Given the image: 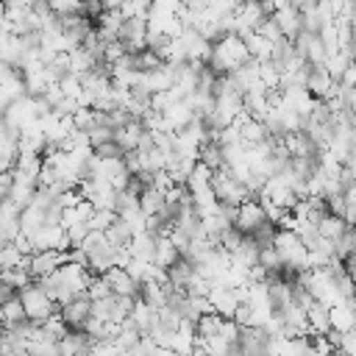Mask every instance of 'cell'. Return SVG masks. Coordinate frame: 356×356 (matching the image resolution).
I'll return each instance as SVG.
<instances>
[{
    "label": "cell",
    "mask_w": 356,
    "mask_h": 356,
    "mask_svg": "<svg viewBox=\"0 0 356 356\" xmlns=\"http://www.w3.org/2000/svg\"><path fill=\"white\" fill-rule=\"evenodd\" d=\"M245 61H250V53H248V44L245 39L236 33V31H228L222 33L220 39L211 42V58H209V67L220 75L225 72H234L236 67H242Z\"/></svg>",
    "instance_id": "1"
},
{
    "label": "cell",
    "mask_w": 356,
    "mask_h": 356,
    "mask_svg": "<svg viewBox=\"0 0 356 356\" xmlns=\"http://www.w3.org/2000/svg\"><path fill=\"white\" fill-rule=\"evenodd\" d=\"M273 245L275 250L281 253L284 259V275L292 281L295 273L300 270H309V248L303 245V239L298 236V231H286V228H278L275 236H273Z\"/></svg>",
    "instance_id": "2"
},
{
    "label": "cell",
    "mask_w": 356,
    "mask_h": 356,
    "mask_svg": "<svg viewBox=\"0 0 356 356\" xmlns=\"http://www.w3.org/2000/svg\"><path fill=\"white\" fill-rule=\"evenodd\" d=\"M19 300H22V306H25L28 320H33V323H44L50 314L58 312V303L50 298V292L44 289L42 281H39V284L31 281L28 286H22V289H19Z\"/></svg>",
    "instance_id": "3"
},
{
    "label": "cell",
    "mask_w": 356,
    "mask_h": 356,
    "mask_svg": "<svg viewBox=\"0 0 356 356\" xmlns=\"http://www.w3.org/2000/svg\"><path fill=\"white\" fill-rule=\"evenodd\" d=\"M211 189L217 195L220 203H228V206H239L242 200L253 197L250 189L245 186V181H239L228 167H217L211 172Z\"/></svg>",
    "instance_id": "4"
},
{
    "label": "cell",
    "mask_w": 356,
    "mask_h": 356,
    "mask_svg": "<svg viewBox=\"0 0 356 356\" xmlns=\"http://www.w3.org/2000/svg\"><path fill=\"white\" fill-rule=\"evenodd\" d=\"M78 192L95 206V209H114L117 206V189L106 178H81Z\"/></svg>",
    "instance_id": "5"
},
{
    "label": "cell",
    "mask_w": 356,
    "mask_h": 356,
    "mask_svg": "<svg viewBox=\"0 0 356 356\" xmlns=\"http://www.w3.org/2000/svg\"><path fill=\"white\" fill-rule=\"evenodd\" d=\"M267 222V211L261 206L259 197H248L236 206V217H234V225L242 231V234H253L256 228H261Z\"/></svg>",
    "instance_id": "6"
},
{
    "label": "cell",
    "mask_w": 356,
    "mask_h": 356,
    "mask_svg": "<svg viewBox=\"0 0 356 356\" xmlns=\"http://www.w3.org/2000/svg\"><path fill=\"white\" fill-rule=\"evenodd\" d=\"M67 259H70V250H56V248L33 250V253H31V264H28V270H31V275L39 281V278L50 275L56 267H61Z\"/></svg>",
    "instance_id": "7"
},
{
    "label": "cell",
    "mask_w": 356,
    "mask_h": 356,
    "mask_svg": "<svg viewBox=\"0 0 356 356\" xmlns=\"http://www.w3.org/2000/svg\"><path fill=\"white\" fill-rule=\"evenodd\" d=\"M295 47H298V53H300L312 67H323V64L328 61V50H325V44H323L320 33L300 31V33L295 36Z\"/></svg>",
    "instance_id": "8"
},
{
    "label": "cell",
    "mask_w": 356,
    "mask_h": 356,
    "mask_svg": "<svg viewBox=\"0 0 356 356\" xmlns=\"http://www.w3.org/2000/svg\"><path fill=\"white\" fill-rule=\"evenodd\" d=\"M306 89L317 97V100H328L339 92V81L331 75V70L323 64V67H312L309 70V78H306Z\"/></svg>",
    "instance_id": "9"
},
{
    "label": "cell",
    "mask_w": 356,
    "mask_h": 356,
    "mask_svg": "<svg viewBox=\"0 0 356 356\" xmlns=\"http://www.w3.org/2000/svg\"><path fill=\"white\" fill-rule=\"evenodd\" d=\"M264 17H267V11H264L261 0H239V6L234 11V31L242 36V33L253 31Z\"/></svg>",
    "instance_id": "10"
},
{
    "label": "cell",
    "mask_w": 356,
    "mask_h": 356,
    "mask_svg": "<svg viewBox=\"0 0 356 356\" xmlns=\"http://www.w3.org/2000/svg\"><path fill=\"white\" fill-rule=\"evenodd\" d=\"M206 298H209L211 309H214L217 314H222V317H234L236 306L242 303V300H239V295H236V289H234V286H228V284H211Z\"/></svg>",
    "instance_id": "11"
},
{
    "label": "cell",
    "mask_w": 356,
    "mask_h": 356,
    "mask_svg": "<svg viewBox=\"0 0 356 356\" xmlns=\"http://www.w3.org/2000/svg\"><path fill=\"white\" fill-rule=\"evenodd\" d=\"M117 39H122L128 53H139L147 44V19H122Z\"/></svg>",
    "instance_id": "12"
},
{
    "label": "cell",
    "mask_w": 356,
    "mask_h": 356,
    "mask_svg": "<svg viewBox=\"0 0 356 356\" xmlns=\"http://www.w3.org/2000/svg\"><path fill=\"white\" fill-rule=\"evenodd\" d=\"M161 117H164V131L175 134V131H181V128H186L197 114H195V108L189 106V100H186V97H181V100L170 103V106L161 111Z\"/></svg>",
    "instance_id": "13"
},
{
    "label": "cell",
    "mask_w": 356,
    "mask_h": 356,
    "mask_svg": "<svg viewBox=\"0 0 356 356\" xmlns=\"http://www.w3.org/2000/svg\"><path fill=\"white\" fill-rule=\"evenodd\" d=\"M281 100L289 108H295L300 117H312V111L317 106V97L306 86H281Z\"/></svg>",
    "instance_id": "14"
},
{
    "label": "cell",
    "mask_w": 356,
    "mask_h": 356,
    "mask_svg": "<svg viewBox=\"0 0 356 356\" xmlns=\"http://www.w3.org/2000/svg\"><path fill=\"white\" fill-rule=\"evenodd\" d=\"M36 192H39V178H31V175H25V172L14 170V181H11L8 200H11L14 206L25 209V206L33 200V195H36Z\"/></svg>",
    "instance_id": "15"
},
{
    "label": "cell",
    "mask_w": 356,
    "mask_h": 356,
    "mask_svg": "<svg viewBox=\"0 0 356 356\" xmlns=\"http://www.w3.org/2000/svg\"><path fill=\"white\" fill-rule=\"evenodd\" d=\"M270 334L261 325H242L236 339V353H267Z\"/></svg>",
    "instance_id": "16"
},
{
    "label": "cell",
    "mask_w": 356,
    "mask_h": 356,
    "mask_svg": "<svg viewBox=\"0 0 356 356\" xmlns=\"http://www.w3.org/2000/svg\"><path fill=\"white\" fill-rule=\"evenodd\" d=\"M58 314L70 323V328H81L86 323V317L92 314V298L89 295H75L72 300L58 306Z\"/></svg>",
    "instance_id": "17"
},
{
    "label": "cell",
    "mask_w": 356,
    "mask_h": 356,
    "mask_svg": "<svg viewBox=\"0 0 356 356\" xmlns=\"http://www.w3.org/2000/svg\"><path fill=\"white\" fill-rule=\"evenodd\" d=\"M273 19H275V25L281 28V33L286 36V39H295L300 31H303V19H300V8L298 6H292V3H286V6H281V8H275L273 14H270Z\"/></svg>",
    "instance_id": "18"
},
{
    "label": "cell",
    "mask_w": 356,
    "mask_h": 356,
    "mask_svg": "<svg viewBox=\"0 0 356 356\" xmlns=\"http://www.w3.org/2000/svg\"><path fill=\"white\" fill-rule=\"evenodd\" d=\"M106 275V281H108V286H111V292L114 295H134V298H139V281L122 267V264H114L108 273H103Z\"/></svg>",
    "instance_id": "19"
},
{
    "label": "cell",
    "mask_w": 356,
    "mask_h": 356,
    "mask_svg": "<svg viewBox=\"0 0 356 356\" xmlns=\"http://www.w3.org/2000/svg\"><path fill=\"white\" fill-rule=\"evenodd\" d=\"M145 131H147V128L142 125V120L131 117L125 125L114 128V142L120 145V150H122V153H128V150H136V147H139V139H142V134H145Z\"/></svg>",
    "instance_id": "20"
},
{
    "label": "cell",
    "mask_w": 356,
    "mask_h": 356,
    "mask_svg": "<svg viewBox=\"0 0 356 356\" xmlns=\"http://www.w3.org/2000/svg\"><path fill=\"white\" fill-rule=\"evenodd\" d=\"M178 259H181V250H178V245L170 239V234H156V253H153V264H156V267H161V270H167V267H172Z\"/></svg>",
    "instance_id": "21"
},
{
    "label": "cell",
    "mask_w": 356,
    "mask_h": 356,
    "mask_svg": "<svg viewBox=\"0 0 356 356\" xmlns=\"http://www.w3.org/2000/svg\"><path fill=\"white\" fill-rule=\"evenodd\" d=\"M170 281H142L139 284V298L145 303H150L153 309H161L167 306V298H170Z\"/></svg>",
    "instance_id": "22"
},
{
    "label": "cell",
    "mask_w": 356,
    "mask_h": 356,
    "mask_svg": "<svg viewBox=\"0 0 356 356\" xmlns=\"http://www.w3.org/2000/svg\"><path fill=\"white\" fill-rule=\"evenodd\" d=\"M211 172H214V170L197 159V164L189 170L186 181H184L186 192H189V195H200V192H209V189H211Z\"/></svg>",
    "instance_id": "23"
},
{
    "label": "cell",
    "mask_w": 356,
    "mask_h": 356,
    "mask_svg": "<svg viewBox=\"0 0 356 356\" xmlns=\"http://www.w3.org/2000/svg\"><path fill=\"white\" fill-rule=\"evenodd\" d=\"M89 345H92V337L83 331V328H70L61 339H58V353H89Z\"/></svg>",
    "instance_id": "24"
},
{
    "label": "cell",
    "mask_w": 356,
    "mask_h": 356,
    "mask_svg": "<svg viewBox=\"0 0 356 356\" xmlns=\"http://www.w3.org/2000/svg\"><path fill=\"white\" fill-rule=\"evenodd\" d=\"M128 250H131V256H136V259L153 261V253H156V234H153L150 228L136 231V234L131 236V242H128Z\"/></svg>",
    "instance_id": "25"
},
{
    "label": "cell",
    "mask_w": 356,
    "mask_h": 356,
    "mask_svg": "<svg viewBox=\"0 0 356 356\" xmlns=\"http://www.w3.org/2000/svg\"><path fill=\"white\" fill-rule=\"evenodd\" d=\"M100 64H103V61H100L89 47H83V44H78L75 50H70V70L78 72V75H86V72L97 70Z\"/></svg>",
    "instance_id": "26"
},
{
    "label": "cell",
    "mask_w": 356,
    "mask_h": 356,
    "mask_svg": "<svg viewBox=\"0 0 356 356\" xmlns=\"http://www.w3.org/2000/svg\"><path fill=\"white\" fill-rule=\"evenodd\" d=\"M350 231V222L345 220V217H339V214H331V211H325L323 217H320V222H317V234L320 236H325V239H339L342 234H348Z\"/></svg>",
    "instance_id": "27"
},
{
    "label": "cell",
    "mask_w": 356,
    "mask_h": 356,
    "mask_svg": "<svg viewBox=\"0 0 356 356\" xmlns=\"http://www.w3.org/2000/svg\"><path fill=\"white\" fill-rule=\"evenodd\" d=\"M22 95H28V89H25V78H22V72L17 70L14 75H8L6 81H0V108H6V106H11L17 97H22Z\"/></svg>",
    "instance_id": "28"
},
{
    "label": "cell",
    "mask_w": 356,
    "mask_h": 356,
    "mask_svg": "<svg viewBox=\"0 0 356 356\" xmlns=\"http://www.w3.org/2000/svg\"><path fill=\"white\" fill-rule=\"evenodd\" d=\"M328 314H331V328H334V331H342V334H345V331H353V328H356V312H353V306H350L348 300L331 306Z\"/></svg>",
    "instance_id": "29"
},
{
    "label": "cell",
    "mask_w": 356,
    "mask_h": 356,
    "mask_svg": "<svg viewBox=\"0 0 356 356\" xmlns=\"http://www.w3.org/2000/svg\"><path fill=\"white\" fill-rule=\"evenodd\" d=\"M242 39H245V44H248L250 58H256V61H267V58L273 56V42H270L267 36H261L259 31H248V33H242Z\"/></svg>",
    "instance_id": "30"
},
{
    "label": "cell",
    "mask_w": 356,
    "mask_h": 356,
    "mask_svg": "<svg viewBox=\"0 0 356 356\" xmlns=\"http://www.w3.org/2000/svg\"><path fill=\"white\" fill-rule=\"evenodd\" d=\"M309 314V334H328L331 331V314H328V306L320 303V300H312V306L306 309Z\"/></svg>",
    "instance_id": "31"
},
{
    "label": "cell",
    "mask_w": 356,
    "mask_h": 356,
    "mask_svg": "<svg viewBox=\"0 0 356 356\" xmlns=\"http://www.w3.org/2000/svg\"><path fill=\"white\" fill-rule=\"evenodd\" d=\"M139 206L147 217H156L161 209H164V192L156 189V186H142L139 192Z\"/></svg>",
    "instance_id": "32"
},
{
    "label": "cell",
    "mask_w": 356,
    "mask_h": 356,
    "mask_svg": "<svg viewBox=\"0 0 356 356\" xmlns=\"http://www.w3.org/2000/svg\"><path fill=\"white\" fill-rule=\"evenodd\" d=\"M0 309H3V325H19V323H25V320H28L25 306H22V300H19V292H17V295H11L8 300H3V303H0Z\"/></svg>",
    "instance_id": "33"
},
{
    "label": "cell",
    "mask_w": 356,
    "mask_h": 356,
    "mask_svg": "<svg viewBox=\"0 0 356 356\" xmlns=\"http://www.w3.org/2000/svg\"><path fill=\"white\" fill-rule=\"evenodd\" d=\"M134 234H136V231L131 228V222H128V220H122L120 214H117V220H114V222L106 228V236H108V242H111V245H117V248L128 245Z\"/></svg>",
    "instance_id": "34"
},
{
    "label": "cell",
    "mask_w": 356,
    "mask_h": 356,
    "mask_svg": "<svg viewBox=\"0 0 356 356\" xmlns=\"http://www.w3.org/2000/svg\"><path fill=\"white\" fill-rule=\"evenodd\" d=\"M259 264H264V267L270 270V278L284 273V259H281V253L275 250V245H261V248H259Z\"/></svg>",
    "instance_id": "35"
},
{
    "label": "cell",
    "mask_w": 356,
    "mask_h": 356,
    "mask_svg": "<svg viewBox=\"0 0 356 356\" xmlns=\"http://www.w3.org/2000/svg\"><path fill=\"white\" fill-rule=\"evenodd\" d=\"M200 161H203V164H209L211 170L225 167V161H222V145H220L217 139H206V142H203V147H200Z\"/></svg>",
    "instance_id": "36"
},
{
    "label": "cell",
    "mask_w": 356,
    "mask_h": 356,
    "mask_svg": "<svg viewBox=\"0 0 356 356\" xmlns=\"http://www.w3.org/2000/svg\"><path fill=\"white\" fill-rule=\"evenodd\" d=\"M147 11H150V0H122L120 3L122 19H147Z\"/></svg>",
    "instance_id": "37"
},
{
    "label": "cell",
    "mask_w": 356,
    "mask_h": 356,
    "mask_svg": "<svg viewBox=\"0 0 356 356\" xmlns=\"http://www.w3.org/2000/svg\"><path fill=\"white\" fill-rule=\"evenodd\" d=\"M317 33H320V39H323L328 56H334V53L339 50V31H337V22H323Z\"/></svg>",
    "instance_id": "38"
},
{
    "label": "cell",
    "mask_w": 356,
    "mask_h": 356,
    "mask_svg": "<svg viewBox=\"0 0 356 356\" xmlns=\"http://www.w3.org/2000/svg\"><path fill=\"white\" fill-rule=\"evenodd\" d=\"M42 331H44L47 337H53V339H61V337L70 331V323L56 312V314H50V317L42 323Z\"/></svg>",
    "instance_id": "39"
},
{
    "label": "cell",
    "mask_w": 356,
    "mask_h": 356,
    "mask_svg": "<svg viewBox=\"0 0 356 356\" xmlns=\"http://www.w3.org/2000/svg\"><path fill=\"white\" fill-rule=\"evenodd\" d=\"M134 64H136V70H156L159 64H164V58H161L156 50L142 47L139 53H134Z\"/></svg>",
    "instance_id": "40"
},
{
    "label": "cell",
    "mask_w": 356,
    "mask_h": 356,
    "mask_svg": "<svg viewBox=\"0 0 356 356\" xmlns=\"http://www.w3.org/2000/svg\"><path fill=\"white\" fill-rule=\"evenodd\" d=\"M72 122H75L78 131H89V128L97 122V111H95L92 106H78V108L72 111Z\"/></svg>",
    "instance_id": "41"
},
{
    "label": "cell",
    "mask_w": 356,
    "mask_h": 356,
    "mask_svg": "<svg viewBox=\"0 0 356 356\" xmlns=\"http://www.w3.org/2000/svg\"><path fill=\"white\" fill-rule=\"evenodd\" d=\"M114 220H117V211H114V209H95L92 217H89V228H95V231H106Z\"/></svg>",
    "instance_id": "42"
},
{
    "label": "cell",
    "mask_w": 356,
    "mask_h": 356,
    "mask_svg": "<svg viewBox=\"0 0 356 356\" xmlns=\"http://www.w3.org/2000/svg\"><path fill=\"white\" fill-rule=\"evenodd\" d=\"M350 61H353V58H350V53H345V50H337L334 56H328L325 67H328V70H331V75H334V78L339 81V75L345 72V67H348Z\"/></svg>",
    "instance_id": "43"
},
{
    "label": "cell",
    "mask_w": 356,
    "mask_h": 356,
    "mask_svg": "<svg viewBox=\"0 0 356 356\" xmlns=\"http://www.w3.org/2000/svg\"><path fill=\"white\" fill-rule=\"evenodd\" d=\"M89 139H92V145L97 147V145H103V142H108V139H114V128L111 125H106V122H95L89 131Z\"/></svg>",
    "instance_id": "44"
},
{
    "label": "cell",
    "mask_w": 356,
    "mask_h": 356,
    "mask_svg": "<svg viewBox=\"0 0 356 356\" xmlns=\"http://www.w3.org/2000/svg\"><path fill=\"white\" fill-rule=\"evenodd\" d=\"M86 295H89L92 300H97V298H106V295H111V286H108L106 275H92V281H89V289H86Z\"/></svg>",
    "instance_id": "45"
},
{
    "label": "cell",
    "mask_w": 356,
    "mask_h": 356,
    "mask_svg": "<svg viewBox=\"0 0 356 356\" xmlns=\"http://www.w3.org/2000/svg\"><path fill=\"white\" fill-rule=\"evenodd\" d=\"M111 312H114V292H111V295H106V298L92 300V314H95V317L111 320Z\"/></svg>",
    "instance_id": "46"
},
{
    "label": "cell",
    "mask_w": 356,
    "mask_h": 356,
    "mask_svg": "<svg viewBox=\"0 0 356 356\" xmlns=\"http://www.w3.org/2000/svg\"><path fill=\"white\" fill-rule=\"evenodd\" d=\"M128 50H125V44H122V39H111V42H106V47H103V64H111V61H117V58H122Z\"/></svg>",
    "instance_id": "47"
},
{
    "label": "cell",
    "mask_w": 356,
    "mask_h": 356,
    "mask_svg": "<svg viewBox=\"0 0 356 356\" xmlns=\"http://www.w3.org/2000/svg\"><path fill=\"white\" fill-rule=\"evenodd\" d=\"M50 3V8L58 14V17H64V14H75V11H83V0H47Z\"/></svg>",
    "instance_id": "48"
},
{
    "label": "cell",
    "mask_w": 356,
    "mask_h": 356,
    "mask_svg": "<svg viewBox=\"0 0 356 356\" xmlns=\"http://www.w3.org/2000/svg\"><path fill=\"white\" fill-rule=\"evenodd\" d=\"M342 195H345V220L350 222V220L356 217V184L345 186V189H342Z\"/></svg>",
    "instance_id": "49"
},
{
    "label": "cell",
    "mask_w": 356,
    "mask_h": 356,
    "mask_svg": "<svg viewBox=\"0 0 356 356\" xmlns=\"http://www.w3.org/2000/svg\"><path fill=\"white\" fill-rule=\"evenodd\" d=\"M339 83H342V86H356V58L345 67V72L339 75Z\"/></svg>",
    "instance_id": "50"
},
{
    "label": "cell",
    "mask_w": 356,
    "mask_h": 356,
    "mask_svg": "<svg viewBox=\"0 0 356 356\" xmlns=\"http://www.w3.org/2000/svg\"><path fill=\"white\" fill-rule=\"evenodd\" d=\"M11 181H14V170L0 172V200H6V197H8V192H11Z\"/></svg>",
    "instance_id": "51"
},
{
    "label": "cell",
    "mask_w": 356,
    "mask_h": 356,
    "mask_svg": "<svg viewBox=\"0 0 356 356\" xmlns=\"http://www.w3.org/2000/svg\"><path fill=\"white\" fill-rule=\"evenodd\" d=\"M286 3H289V0H261V6H264V11H267V14H273L275 8L286 6Z\"/></svg>",
    "instance_id": "52"
},
{
    "label": "cell",
    "mask_w": 356,
    "mask_h": 356,
    "mask_svg": "<svg viewBox=\"0 0 356 356\" xmlns=\"http://www.w3.org/2000/svg\"><path fill=\"white\" fill-rule=\"evenodd\" d=\"M348 22H350V28H353V31H356V6H353V8H350V14H348Z\"/></svg>",
    "instance_id": "53"
},
{
    "label": "cell",
    "mask_w": 356,
    "mask_h": 356,
    "mask_svg": "<svg viewBox=\"0 0 356 356\" xmlns=\"http://www.w3.org/2000/svg\"><path fill=\"white\" fill-rule=\"evenodd\" d=\"M292 6H298V8H303V6H309V3H314V0H289Z\"/></svg>",
    "instance_id": "54"
},
{
    "label": "cell",
    "mask_w": 356,
    "mask_h": 356,
    "mask_svg": "<svg viewBox=\"0 0 356 356\" xmlns=\"http://www.w3.org/2000/svg\"><path fill=\"white\" fill-rule=\"evenodd\" d=\"M3 11H6V0H0V14H3Z\"/></svg>",
    "instance_id": "55"
},
{
    "label": "cell",
    "mask_w": 356,
    "mask_h": 356,
    "mask_svg": "<svg viewBox=\"0 0 356 356\" xmlns=\"http://www.w3.org/2000/svg\"><path fill=\"white\" fill-rule=\"evenodd\" d=\"M3 245H6V236H3V234H0V248H3Z\"/></svg>",
    "instance_id": "56"
},
{
    "label": "cell",
    "mask_w": 356,
    "mask_h": 356,
    "mask_svg": "<svg viewBox=\"0 0 356 356\" xmlns=\"http://www.w3.org/2000/svg\"><path fill=\"white\" fill-rule=\"evenodd\" d=\"M350 172H353V184H356V167H350Z\"/></svg>",
    "instance_id": "57"
},
{
    "label": "cell",
    "mask_w": 356,
    "mask_h": 356,
    "mask_svg": "<svg viewBox=\"0 0 356 356\" xmlns=\"http://www.w3.org/2000/svg\"><path fill=\"white\" fill-rule=\"evenodd\" d=\"M353 131H356V114H353Z\"/></svg>",
    "instance_id": "58"
},
{
    "label": "cell",
    "mask_w": 356,
    "mask_h": 356,
    "mask_svg": "<svg viewBox=\"0 0 356 356\" xmlns=\"http://www.w3.org/2000/svg\"><path fill=\"white\" fill-rule=\"evenodd\" d=\"M0 275H3V261H0Z\"/></svg>",
    "instance_id": "59"
},
{
    "label": "cell",
    "mask_w": 356,
    "mask_h": 356,
    "mask_svg": "<svg viewBox=\"0 0 356 356\" xmlns=\"http://www.w3.org/2000/svg\"><path fill=\"white\" fill-rule=\"evenodd\" d=\"M150 3H153V0H150Z\"/></svg>",
    "instance_id": "60"
}]
</instances>
